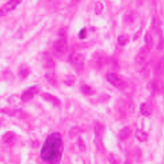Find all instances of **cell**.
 Here are the masks:
<instances>
[{
    "label": "cell",
    "mask_w": 164,
    "mask_h": 164,
    "mask_svg": "<svg viewBox=\"0 0 164 164\" xmlns=\"http://www.w3.org/2000/svg\"><path fill=\"white\" fill-rule=\"evenodd\" d=\"M63 142L58 133L49 135L40 152L41 159L49 164H60L63 153Z\"/></svg>",
    "instance_id": "6da1fadb"
},
{
    "label": "cell",
    "mask_w": 164,
    "mask_h": 164,
    "mask_svg": "<svg viewBox=\"0 0 164 164\" xmlns=\"http://www.w3.org/2000/svg\"><path fill=\"white\" fill-rule=\"evenodd\" d=\"M106 79L108 81L114 86L117 87L120 89H123L126 87V82L122 78L114 72H109L106 74Z\"/></svg>",
    "instance_id": "7a4b0ae2"
},
{
    "label": "cell",
    "mask_w": 164,
    "mask_h": 164,
    "mask_svg": "<svg viewBox=\"0 0 164 164\" xmlns=\"http://www.w3.org/2000/svg\"><path fill=\"white\" fill-rule=\"evenodd\" d=\"M68 48V42L64 37H61L60 39H58L55 41L53 43V48L56 53L62 54L64 53L67 51Z\"/></svg>",
    "instance_id": "3957f363"
},
{
    "label": "cell",
    "mask_w": 164,
    "mask_h": 164,
    "mask_svg": "<svg viewBox=\"0 0 164 164\" xmlns=\"http://www.w3.org/2000/svg\"><path fill=\"white\" fill-rule=\"evenodd\" d=\"M150 51V49L147 46H143L137 54L136 57H135V61L138 64H144L146 62V58H147V56H148Z\"/></svg>",
    "instance_id": "277c9868"
},
{
    "label": "cell",
    "mask_w": 164,
    "mask_h": 164,
    "mask_svg": "<svg viewBox=\"0 0 164 164\" xmlns=\"http://www.w3.org/2000/svg\"><path fill=\"white\" fill-rule=\"evenodd\" d=\"M162 83L159 80H154L152 81H150L147 85V89L150 93L151 95H155V94H159L161 90H162Z\"/></svg>",
    "instance_id": "5b68a950"
},
{
    "label": "cell",
    "mask_w": 164,
    "mask_h": 164,
    "mask_svg": "<svg viewBox=\"0 0 164 164\" xmlns=\"http://www.w3.org/2000/svg\"><path fill=\"white\" fill-rule=\"evenodd\" d=\"M74 64L76 69L78 72H81L84 67V56L82 54H77L74 58Z\"/></svg>",
    "instance_id": "8992f818"
},
{
    "label": "cell",
    "mask_w": 164,
    "mask_h": 164,
    "mask_svg": "<svg viewBox=\"0 0 164 164\" xmlns=\"http://www.w3.org/2000/svg\"><path fill=\"white\" fill-rule=\"evenodd\" d=\"M41 97L44 99V100L48 101L49 102H52L55 106H59L60 105V101L59 100V98H57L56 97H54L53 95L48 93H43L42 94Z\"/></svg>",
    "instance_id": "52a82bcc"
},
{
    "label": "cell",
    "mask_w": 164,
    "mask_h": 164,
    "mask_svg": "<svg viewBox=\"0 0 164 164\" xmlns=\"http://www.w3.org/2000/svg\"><path fill=\"white\" fill-rule=\"evenodd\" d=\"M131 129L129 126H125L122 128L121 131L119 132V138L121 141H125L127 140L131 135Z\"/></svg>",
    "instance_id": "ba28073f"
},
{
    "label": "cell",
    "mask_w": 164,
    "mask_h": 164,
    "mask_svg": "<svg viewBox=\"0 0 164 164\" xmlns=\"http://www.w3.org/2000/svg\"><path fill=\"white\" fill-rule=\"evenodd\" d=\"M94 135L97 138H100L104 133V126L100 123H96L94 128Z\"/></svg>",
    "instance_id": "9c48e42d"
},
{
    "label": "cell",
    "mask_w": 164,
    "mask_h": 164,
    "mask_svg": "<svg viewBox=\"0 0 164 164\" xmlns=\"http://www.w3.org/2000/svg\"><path fill=\"white\" fill-rule=\"evenodd\" d=\"M15 139V134L12 131H8L2 136V140L5 143L11 144Z\"/></svg>",
    "instance_id": "30bf717a"
},
{
    "label": "cell",
    "mask_w": 164,
    "mask_h": 164,
    "mask_svg": "<svg viewBox=\"0 0 164 164\" xmlns=\"http://www.w3.org/2000/svg\"><path fill=\"white\" fill-rule=\"evenodd\" d=\"M108 160L110 164H121V158L114 153H110L108 156Z\"/></svg>",
    "instance_id": "8fae6325"
},
{
    "label": "cell",
    "mask_w": 164,
    "mask_h": 164,
    "mask_svg": "<svg viewBox=\"0 0 164 164\" xmlns=\"http://www.w3.org/2000/svg\"><path fill=\"white\" fill-rule=\"evenodd\" d=\"M135 137H136V138L138 140L139 142H145L147 138V134L146 132H144L142 130H137L135 131Z\"/></svg>",
    "instance_id": "7c38bea8"
},
{
    "label": "cell",
    "mask_w": 164,
    "mask_h": 164,
    "mask_svg": "<svg viewBox=\"0 0 164 164\" xmlns=\"http://www.w3.org/2000/svg\"><path fill=\"white\" fill-rule=\"evenodd\" d=\"M44 77H45L46 80H48V81L52 85H53V86H57L58 83H57L56 77H55V75L53 73H46Z\"/></svg>",
    "instance_id": "4fadbf2b"
},
{
    "label": "cell",
    "mask_w": 164,
    "mask_h": 164,
    "mask_svg": "<svg viewBox=\"0 0 164 164\" xmlns=\"http://www.w3.org/2000/svg\"><path fill=\"white\" fill-rule=\"evenodd\" d=\"M140 112L144 117H149L151 114L150 111V108L146 103H142L140 106Z\"/></svg>",
    "instance_id": "5bb4252c"
},
{
    "label": "cell",
    "mask_w": 164,
    "mask_h": 164,
    "mask_svg": "<svg viewBox=\"0 0 164 164\" xmlns=\"http://www.w3.org/2000/svg\"><path fill=\"white\" fill-rule=\"evenodd\" d=\"M81 129H80L79 126H73V127L71 128L70 130H69V132H68V136H69V138H74V137L77 136V135H79L81 133Z\"/></svg>",
    "instance_id": "9a60e30c"
},
{
    "label": "cell",
    "mask_w": 164,
    "mask_h": 164,
    "mask_svg": "<svg viewBox=\"0 0 164 164\" xmlns=\"http://www.w3.org/2000/svg\"><path fill=\"white\" fill-rule=\"evenodd\" d=\"M163 72H164V60H161L160 61L158 62V64H156V66H155V75L159 76L161 75Z\"/></svg>",
    "instance_id": "2e32d148"
},
{
    "label": "cell",
    "mask_w": 164,
    "mask_h": 164,
    "mask_svg": "<svg viewBox=\"0 0 164 164\" xmlns=\"http://www.w3.org/2000/svg\"><path fill=\"white\" fill-rule=\"evenodd\" d=\"M144 40H145L146 46H147L150 49H151L153 47V44H154L153 37L152 36H151V34L149 33V32H146V34H145V36H144Z\"/></svg>",
    "instance_id": "e0dca14e"
},
{
    "label": "cell",
    "mask_w": 164,
    "mask_h": 164,
    "mask_svg": "<svg viewBox=\"0 0 164 164\" xmlns=\"http://www.w3.org/2000/svg\"><path fill=\"white\" fill-rule=\"evenodd\" d=\"M33 97H34V94H32L29 89H27V91L24 92V93L21 95V100L23 101V102H27V101L32 100Z\"/></svg>",
    "instance_id": "ac0fdd59"
},
{
    "label": "cell",
    "mask_w": 164,
    "mask_h": 164,
    "mask_svg": "<svg viewBox=\"0 0 164 164\" xmlns=\"http://www.w3.org/2000/svg\"><path fill=\"white\" fill-rule=\"evenodd\" d=\"M158 32H159V43H158L157 48L158 50L162 51L164 48V36L161 29Z\"/></svg>",
    "instance_id": "d6986e66"
},
{
    "label": "cell",
    "mask_w": 164,
    "mask_h": 164,
    "mask_svg": "<svg viewBox=\"0 0 164 164\" xmlns=\"http://www.w3.org/2000/svg\"><path fill=\"white\" fill-rule=\"evenodd\" d=\"M81 90L84 94H87V95H94L95 94V89H94L90 85H88V84L82 85Z\"/></svg>",
    "instance_id": "ffe728a7"
},
{
    "label": "cell",
    "mask_w": 164,
    "mask_h": 164,
    "mask_svg": "<svg viewBox=\"0 0 164 164\" xmlns=\"http://www.w3.org/2000/svg\"><path fill=\"white\" fill-rule=\"evenodd\" d=\"M161 25H162V22L160 20V19H159L158 17L154 18L152 21V27L155 32H159V31Z\"/></svg>",
    "instance_id": "44dd1931"
},
{
    "label": "cell",
    "mask_w": 164,
    "mask_h": 164,
    "mask_svg": "<svg viewBox=\"0 0 164 164\" xmlns=\"http://www.w3.org/2000/svg\"><path fill=\"white\" fill-rule=\"evenodd\" d=\"M129 42V37L125 35H121L118 37V43L120 46H125Z\"/></svg>",
    "instance_id": "7402d4cb"
},
{
    "label": "cell",
    "mask_w": 164,
    "mask_h": 164,
    "mask_svg": "<svg viewBox=\"0 0 164 164\" xmlns=\"http://www.w3.org/2000/svg\"><path fill=\"white\" fill-rule=\"evenodd\" d=\"M125 107H126V109L127 111L130 113V114H133L135 110V105L134 101L131 100H129L126 101L125 103Z\"/></svg>",
    "instance_id": "603a6c76"
},
{
    "label": "cell",
    "mask_w": 164,
    "mask_h": 164,
    "mask_svg": "<svg viewBox=\"0 0 164 164\" xmlns=\"http://www.w3.org/2000/svg\"><path fill=\"white\" fill-rule=\"evenodd\" d=\"M106 62H107V59H106L105 56H99L97 57V60H96L97 65L98 67H100V68L104 66V65L106 64Z\"/></svg>",
    "instance_id": "cb8c5ba5"
},
{
    "label": "cell",
    "mask_w": 164,
    "mask_h": 164,
    "mask_svg": "<svg viewBox=\"0 0 164 164\" xmlns=\"http://www.w3.org/2000/svg\"><path fill=\"white\" fill-rule=\"evenodd\" d=\"M103 8H104V6H103V3L101 2H97L95 5V14L97 15H99L101 14L103 11Z\"/></svg>",
    "instance_id": "d4e9b609"
},
{
    "label": "cell",
    "mask_w": 164,
    "mask_h": 164,
    "mask_svg": "<svg viewBox=\"0 0 164 164\" xmlns=\"http://www.w3.org/2000/svg\"><path fill=\"white\" fill-rule=\"evenodd\" d=\"M137 16H138L137 12L135 11H131L127 15V20L130 22V23H133V22H135V19H137Z\"/></svg>",
    "instance_id": "484cf974"
},
{
    "label": "cell",
    "mask_w": 164,
    "mask_h": 164,
    "mask_svg": "<svg viewBox=\"0 0 164 164\" xmlns=\"http://www.w3.org/2000/svg\"><path fill=\"white\" fill-rule=\"evenodd\" d=\"M12 116L18 118H22L24 117V113L22 109H15L12 111Z\"/></svg>",
    "instance_id": "4316f807"
},
{
    "label": "cell",
    "mask_w": 164,
    "mask_h": 164,
    "mask_svg": "<svg viewBox=\"0 0 164 164\" xmlns=\"http://www.w3.org/2000/svg\"><path fill=\"white\" fill-rule=\"evenodd\" d=\"M29 73H30L29 69L27 68H26V67H24V68H22L20 70H19V76H20L22 78H25L27 77V76L29 75Z\"/></svg>",
    "instance_id": "83f0119b"
},
{
    "label": "cell",
    "mask_w": 164,
    "mask_h": 164,
    "mask_svg": "<svg viewBox=\"0 0 164 164\" xmlns=\"http://www.w3.org/2000/svg\"><path fill=\"white\" fill-rule=\"evenodd\" d=\"M77 145L78 147L80 149V151H84L85 149H86V146H85V143H84V141L81 138H79L77 141Z\"/></svg>",
    "instance_id": "f1b7e54d"
},
{
    "label": "cell",
    "mask_w": 164,
    "mask_h": 164,
    "mask_svg": "<svg viewBox=\"0 0 164 164\" xmlns=\"http://www.w3.org/2000/svg\"><path fill=\"white\" fill-rule=\"evenodd\" d=\"M28 89H29L30 91L32 92V94H33L35 95V94H38V93H39V91H40L41 87H40V85H39V84H35V85H33L32 87L29 88Z\"/></svg>",
    "instance_id": "f546056e"
},
{
    "label": "cell",
    "mask_w": 164,
    "mask_h": 164,
    "mask_svg": "<svg viewBox=\"0 0 164 164\" xmlns=\"http://www.w3.org/2000/svg\"><path fill=\"white\" fill-rule=\"evenodd\" d=\"M74 82H75V77L72 75L68 76V77L66 78V80H65V84L67 85H70V86L74 84Z\"/></svg>",
    "instance_id": "4dcf8cb0"
},
{
    "label": "cell",
    "mask_w": 164,
    "mask_h": 164,
    "mask_svg": "<svg viewBox=\"0 0 164 164\" xmlns=\"http://www.w3.org/2000/svg\"><path fill=\"white\" fill-rule=\"evenodd\" d=\"M141 33H142V27H140L138 31H137L136 32H135V34H134V36H133V40H137V39H138L139 37H140V36H141Z\"/></svg>",
    "instance_id": "1f68e13d"
},
{
    "label": "cell",
    "mask_w": 164,
    "mask_h": 164,
    "mask_svg": "<svg viewBox=\"0 0 164 164\" xmlns=\"http://www.w3.org/2000/svg\"><path fill=\"white\" fill-rule=\"evenodd\" d=\"M85 32H86V29H85V28H84V29L80 31V39H84V36H85Z\"/></svg>",
    "instance_id": "d6a6232c"
},
{
    "label": "cell",
    "mask_w": 164,
    "mask_h": 164,
    "mask_svg": "<svg viewBox=\"0 0 164 164\" xmlns=\"http://www.w3.org/2000/svg\"><path fill=\"white\" fill-rule=\"evenodd\" d=\"M79 1H80V0H72V2H71V6H74V5L77 4Z\"/></svg>",
    "instance_id": "836d02e7"
},
{
    "label": "cell",
    "mask_w": 164,
    "mask_h": 164,
    "mask_svg": "<svg viewBox=\"0 0 164 164\" xmlns=\"http://www.w3.org/2000/svg\"><path fill=\"white\" fill-rule=\"evenodd\" d=\"M124 164H132V163H131V162H130V160H126V161L124 162Z\"/></svg>",
    "instance_id": "e575fe53"
}]
</instances>
